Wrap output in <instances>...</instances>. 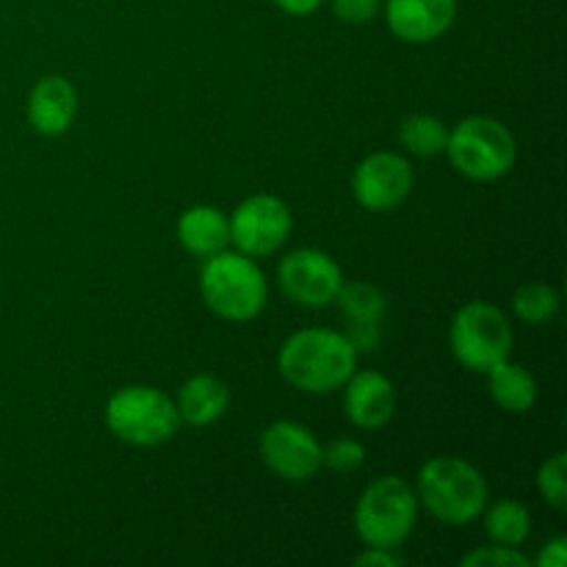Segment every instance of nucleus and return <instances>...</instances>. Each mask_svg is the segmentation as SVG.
<instances>
[{
    "label": "nucleus",
    "mask_w": 567,
    "mask_h": 567,
    "mask_svg": "<svg viewBox=\"0 0 567 567\" xmlns=\"http://www.w3.org/2000/svg\"><path fill=\"white\" fill-rule=\"evenodd\" d=\"M277 369L291 388L321 396V393L341 391L343 382L358 369V352L347 332L308 327L282 341L277 352Z\"/></svg>",
    "instance_id": "obj_1"
},
{
    "label": "nucleus",
    "mask_w": 567,
    "mask_h": 567,
    "mask_svg": "<svg viewBox=\"0 0 567 567\" xmlns=\"http://www.w3.org/2000/svg\"><path fill=\"white\" fill-rule=\"evenodd\" d=\"M419 504L443 526H468L491 502L485 474L454 454H437L419 468L415 476Z\"/></svg>",
    "instance_id": "obj_2"
},
{
    "label": "nucleus",
    "mask_w": 567,
    "mask_h": 567,
    "mask_svg": "<svg viewBox=\"0 0 567 567\" xmlns=\"http://www.w3.org/2000/svg\"><path fill=\"white\" fill-rule=\"evenodd\" d=\"M199 297L214 316L244 324L264 313L269 302V282L258 260L227 247L203 260Z\"/></svg>",
    "instance_id": "obj_3"
},
{
    "label": "nucleus",
    "mask_w": 567,
    "mask_h": 567,
    "mask_svg": "<svg viewBox=\"0 0 567 567\" xmlns=\"http://www.w3.org/2000/svg\"><path fill=\"white\" fill-rule=\"evenodd\" d=\"M443 153L454 169L476 183L502 181L518 161V142L502 120L487 114H471L449 127V142Z\"/></svg>",
    "instance_id": "obj_4"
},
{
    "label": "nucleus",
    "mask_w": 567,
    "mask_h": 567,
    "mask_svg": "<svg viewBox=\"0 0 567 567\" xmlns=\"http://www.w3.org/2000/svg\"><path fill=\"white\" fill-rule=\"evenodd\" d=\"M419 509V496L408 480L396 474L377 476L354 504V532L363 546L396 551L413 535Z\"/></svg>",
    "instance_id": "obj_5"
},
{
    "label": "nucleus",
    "mask_w": 567,
    "mask_h": 567,
    "mask_svg": "<svg viewBox=\"0 0 567 567\" xmlns=\"http://www.w3.org/2000/svg\"><path fill=\"white\" fill-rule=\"evenodd\" d=\"M105 426L111 435L136 449H153L172 441L181 430L175 399L155 385H125L105 402Z\"/></svg>",
    "instance_id": "obj_6"
},
{
    "label": "nucleus",
    "mask_w": 567,
    "mask_h": 567,
    "mask_svg": "<svg viewBox=\"0 0 567 567\" xmlns=\"http://www.w3.org/2000/svg\"><path fill=\"white\" fill-rule=\"evenodd\" d=\"M513 324L507 313L491 302H465L449 324V347L454 360L474 374H487L513 354Z\"/></svg>",
    "instance_id": "obj_7"
},
{
    "label": "nucleus",
    "mask_w": 567,
    "mask_h": 567,
    "mask_svg": "<svg viewBox=\"0 0 567 567\" xmlns=\"http://www.w3.org/2000/svg\"><path fill=\"white\" fill-rule=\"evenodd\" d=\"M230 247L249 258H269L293 230L291 208L275 194H252L241 199L230 216Z\"/></svg>",
    "instance_id": "obj_8"
},
{
    "label": "nucleus",
    "mask_w": 567,
    "mask_h": 567,
    "mask_svg": "<svg viewBox=\"0 0 567 567\" xmlns=\"http://www.w3.org/2000/svg\"><path fill=\"white\" fill-rule=\"evenodd\" d=\"M277 282L293 305L302 308H327L336 302L343 271L330 252L302 247L288 252L277 266Z\"/></svg>",
    "instance_id": "obj_9"
},
{
    "label": "nucleus",
    "mask_w": 567,
    "mask_h": 567,
    "mask_svg": "<svg viewBox=\"0 0 567 567\" xmlns=\"http://www.w3.org/2000/svg\"><path fill=\"white\" fill-rule=\"evenodd\" d=\"M415 172L402 153L377 150L369 153L352 172V194L360 208L385 214L399 208L413 194Z\"/></svg>",
    "instance_id": "obj_10"
},
{
    "label": "nucleus",
    "mask_w": 567,
    "mask_h": 567,
    "mask_svg": "<svg viewBox=\"0 0 567 567\" xmlns=\"http://www.w3.org/2000/svg\"><path fill=\"white\" fill-rule=\"evenodd\" d=\"M260 460L266 468L280 480L293 482H310L324 463H321V443L308 426L297 424V421H275L264 430L258 443Z\"/></svg>",
    "instance_id": "obj_11"
},
{
    "label": "nucleus",
    "mask_w": 567,
    "mask_h": 567,
    "mask_svg": "<svg viewBox=\"0 0 567 567\" xmlns=\"http://www.w3.org/2000/svg\"><path fill=\"white\" fill-rule=\"evenodd\" d=\"M385 22L408 44H430L457 20V0H385Z\"/></svg>",
    "instance_id": "obj_12"
},
{
    "label": "nucleus",
    "mask_w": 567,
    "mask_h": 567,
    "mask_svg": "<svg viewBox=\"0 0 567 567\" xmlns=\"http://www.w3.org/2000/svg\"><path fill=\"white\" fill-rule=\"evenodd\" d=\"M396 413V385L382 371H358L343 382V415L358 430H382Z\"/></svg>",
    "instance_id": "obj_13"
},
{
    "label": "nucleus",
    "mask_w": 567,
    "mask_h": 567,
    "mask_svg": "<svg viewBox=\"0 0 567 567\" xmlns=\"http://www.w3.org/2000/svg\"><path fill=\"white\" fill-rule=\"evenodd\" d=\"M28 125L44 138L64 136L78 116V89L64 75H44L33 83L25 103Z\"/></svg>",
    "instance_id": "obj_14"
},
{
    "label": "nucleus",
    "mask_w": 567,
    "mask_h": 567,
    "mask_svg": "<svg viewBox=\"0 0 567 567\" xmlns=\"http://www.w3.org/2000/svg\"><path fill=\"white\" fill-rule=\"evenodd\" d=\"M177 415H181V424L188 426H203L216 424L221 415L230 408V388L214 374H192L181 385L175 399Z\"/></svg>",
    "instance_id": "obj_15"
},
{
    "label": "nucleus",
    "mask_w": 567,
    "mask_h": 567,
    "mask_svg": "<svg viewBox=\"0 0 567 567\" xmlns=\"http://www.w3.org/2000/svg\"><path fill=\"white\" fill-rule=\"evenodd\" d=\"M177 241L194 258H210L230 247V221L216 205H192L177 219Z\"/></svg>",
    "instance_id": "obj_16"
},
{
    "label": "nucleus",
    "mask_w": 567,
    "mask_h": 567,
    "mask_svg": "<svg viewBox=\"0 0 567 567\" xmlns=\"http://www.w3.org/2000/svg\"><path fill=\"white\" fill-rule=\"evenodd\" d=\"M487 391L491 399L504 410V413L524 415L535 408L537 402V380L526 365L502 360L487 371Z\"/></svg>",
    "instance_id": "obj_17"
},
{
    "label": "nucleus",
    "mask_w": 567,
    "mask_h": 567,
    "mask_svg": "<svg viewBox=\"0 0 567 567\" xmlns=\"http://www.w3.org/2000/svg\"><path fill=\"white\" fill-rule=\"evenodd\" d=\"M485 532L493 543L502 546H524L532 535V513L518 498H498L482 509Z\"/></svg>",
    "instance_id": "obj_18"
},
{
    "label": "nucleus",
    "mask_w": 567,
    "mask_h": 567,
    "mask_svg": "<svg viewBox=\"0 0 567 567\" xmlns=\"http://www.w3.org/2000/svg\"><path fill=\"white\" fill-rule=\"evenodd\" d=\"M449 142L446 122L432 114H410L399 125V144L415 158H435L443 155Z\"/></svg>",
    "instance_id": "obj_19"
},
{
    "label": "nucleus",
    "mask_w": 567,
    "mask_h": 567,
    "mask_svg": "<svg viewBox=\"0 0 567 567\" xmlns=\"http://www.w3.org/2000/svg\"><path fill=\"white\" fill-rule=\"evenodd\" d=\"M336 302L349 321H363V324H380L388 310L385 293L365 280H343Z\"/></svg>",
    "instance_id": "obj_20"
},
{
    "label": "nucleus",
    "mask_w": 567,
    "mask_h": 567,
    "mask_svg": "<svg viewBox=\"0 0 567 567\" xmlns=\"http://www.w3.org/2000/svg\"><path fill=\"white\" fill-rule=\"evenodd\" d=\"M559 305H563V299H559L557 288H551L548 282H526L515 291L513 313L524 324L540 327L559 313Z\"/></svg>",
    "instance_id": "obj_21"
},
{
    "label": "nucleus",
    "mask_w": 567,
    "mask_h": 567,
    "mask_svg": "<svg viewBox=\"0 0 567 567\" xmlns=\"http://www.w3.org/2000/svg\"><path fill=\"white\" fill-rule=\"evenodd\" d=\"M537 493L551 504L554 509H563L567 507V457L565 452L551 454L546 463L537 468Z\"/></svg>",
    "instance_id": "obj_22"
},
{
    "label": "nucleus",
    "mask_w": 567,
    "mask_h": 567,
    "mask_svg": "<svg viewBox=\"0 0 567 567\" xmlns=\"http://www.w3.org/2000/svg\"><path fill=\"white\" fill-rule=\"evenodd\" d=\"M321 463L336 474H352V471L363 468L365 446L354 437H336L327 446H321Z\"/></svg>",
    "instance_id": "obj_23"
},
{
    "label": "nucleus",
    "mask_w": 567,
    "mask_h": 567,
    "mask_svg": "<svg viewBox=\"0 0 567 567\" xmlns=\"http://www.w3.org/2000/svg\"><path fill=\"white\" fill-rule=\"evenodd\" d=\"M460 565L463 567H529L532 559L526 557L520 548L493 543V546H482V548H474V551H468L463 559H460Z\"/></svg>",
    "instance_id": "obj_24"
},
{
    "label": "nucleus",
    "mask_w": 567,
    "mask_h": 567,
    "mask_svg": "<svg viewBox=\"0 0 567 567\" xmlns=\"http://www.w3.org/2000/svg\"><path fill=\"white\" fill-rule=\"evenodd\" d=\"M382 11V0H332V14L349 25L371 22Z\"/></svg>",
    "instance_id": "obj_25"
},
{
    "label": "nucleus",
    "mask_w": 567,
    "mask_h": 567,
    "mask_svg": "<svg viewBox=\"0 0 567 567\" xmlns=\"http://www.w3.org/2000/svg\"><path fill=\"white\" fill-rule=\"evenodd\" d=\"M358 567H399L404 565L402 557L393 554V548H374V546H365L358 557L352 559Z\"/></svg>",
    "instance_id": "obj_26"
},
{
    "label": "nucleus",
    "mask_w": 567,
    "mask_h": 567,
    "mask_svg": "<svg viewBox=\"0 0 567 567\" xmlns=\"http://www.w3.org/2000/svg\"><path fill=\"white\" fill-rule=\"evenodd\" d=\"M347 338L352 341L354 352H369L380 343V324H363V321H352V330L347 332Z\"/></svg>",
    "instance_id": "obj_27"
},
{
    "label": "nucleus",
    "mask_w": 567,
    "mask_h": 567,
    "mask_svg": "<svg viewBox=\"0 0 567 567\" xmlns=\"http://www.w3.org/2000/svg\"><path fill=\"white\" fill-rule=\"evenodd\" d=\"M532 565L537 567H565L567 565V540L565 537H554L546 543L537 559H532Z\"/></svg>",
    "instance_id": "obj_28"
},
{
    "label": "nucleus",
    "mask_w": 567,
    "mask_h": 567,
    "mask_svg": "<svg viewBox=\"0 0 567 567\" xmlns=\"http://www.w3.org/2000/svg\"><path fill=\"white\" fill-rule=\"evenodd\" d=\"M321 3H324V0H275L277 9L286 11V14L291 17H310L313 11L321 9Z\"/></svg>",
    "instance_id": "obj_29"
}]
</instances>
